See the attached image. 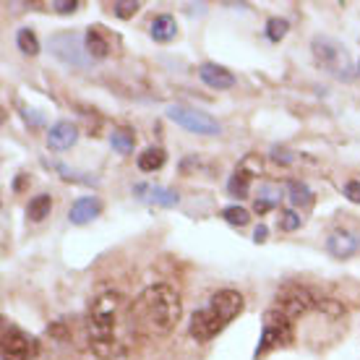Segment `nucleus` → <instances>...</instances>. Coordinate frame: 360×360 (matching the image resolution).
Masks as SVG:
<instances>
[{"mask_svg":"<svg viewBox=\"0 0 360 360\" xmlns=\"http://www.w3.org/2000/svg\"><path fill=\"white\" fill-rule=\"evenodd\" d=\"M131 300L115 290H108L86 306V337L99 360H123L136 337Z\"/></svg>","mask_w":360,"mask_h":360,"instance_id":"1","label":"nucleus"},{"mask_svg":"<svg viewBox=\"0 0 360 360\" xmlns=\"http://www.w3.org/2000/svg\"><path fill=\"white\" fill-rule=\"evenodd\" d=\"M131 311H134V324L141 334H149V337H160V334H167L175 329V324L180 321V314H183V303H180V295L167 285H152L146 288L141 295L131 303Z\"/></svg>","mask_w":360,"mask_h":360,"instance_id":"2","label":"nucleus"},{"mask_svg":"<svg viewBox=\"0 0 360 360\" xmlns=\"http://www.w3.org/2000/svg\"><path fill=\"white\" fill-rule=\"evenodd\" d=\"M243 314V295L235 290H219L191 316L188 332L196 342H212L217 334L225 332L238 316Z\"/></svg>","mask_w":360,"mask_h":360,"instance_id":"3","label":"nucleus"},{"mask_svg":"<svg viewBox=\"0 0 360 360\" xmlns=\"http://www.w3.org/2000/svg\"><path fill=\"white\" fill-rule=\"evenodd\" d=\"M292 340H295V321H292L288 314H282L279 308L271 306L269 311L264 314L262 340H259V347L253 352V358L262 360L264 355H269L271 350L292 345Z\"/></svg>","mask_w":360,"mask_h":360,"instance_id":"4","label":"nucleus"},{"mask_svg":"<svg viewBox=\"0 0 360 360\" xmlns=\"http://www.w3.org/2000/svg\"><path fill=\"white\" fill-rule=\"evenodd\" d=\"M50 53L63 60L65 65H73V68H86L91 63L89 53H86V42H84V34L79 32H63V34H55L50 39Z\"/></svg>","mask_w":360,"mask_h":360,"instance_id":"5","label":"nucleus"},{"mask_svg":"<svg viewBox=\"0 0 360 360\" xmlns=\"http://www.w3.org/2000/svg\"><path fill=\"white\" fill-rule=\"evenodd\" d=\"M167 117H170L172 123H178L180 128H186V131L198 136H217L222 131V126L212 115L201 112V110L183 108V105H170L167 108Z\"/></svg>","mask_w":360,"mask_h":360,"instance_id":"6","label":"nucleus"},{"mask_svg":"<svg viewBox=\"0 0 360 360\" xmlns=\"http://www.w3.org/2000/svg\"><path fill=\"white\" fill-rule=\"evenodd\" d=\"M314 306H319V300L314 297V292L308 288H300V285H288L282 288L274 297V308H279L282 314H288L292 321L300 319L303 314H308Z\"/></svg>","mask_w":360,"mask_h":360,"instance_id":"7","label":"nucleus"},{"mask_svg":"<svg viewBox=\"0 0 360 360\" xmlns=\"http://www.w3.org/2000/svg\"><path fill=\"white\" fill-rule=\"evenodd\" d=\"M37 358V340L21 332L18 326H3V360H34Z\"/></svg>","mask_w":360,"mask_h":360,"instance_id":"8","label":"nucleus"},{"mask_svg":"<svg viewBox=\"0 0 360 360\" xmlns=\"http://www.w3.org/2000/svg\"><path fill=\"white\" fill-rule=\"evenodd\" d=\"M259 172H262L259 157H256V154H248L243 162L235 167L233 178H230V183H227V191H230L235 198H245L248 196V191H251L253 178H256Z\"/></svg>","mask_w":360,"mask_h":360,"instance_id":"9","label":"nucleus"},{"mask_svg":"<svg viewBox=\"0 0 360 360\" xmlns=\"http://www.w3.org/2000/svg\"><path fill=\"white\" fill-rule=\"evenodd\" d=\"M314 50H316V58H319L326 68H332L334 73L345 76V71H350V63H347L345 47H340L337 42H332L329 37H316Z\"/></svg>","mask_w":360,"mask_h":360,"instance_id":"10","label":"nucleus"},{"mask_svg":"<svg viewBox=\"0 0 360 360\" xmlns=\"http://www.w3.org/2000/svg\"><path fill=\"white\" fill-rule=\"evenodd\" d=\"M198 79L207 84L209 89H233L235 86V76L227 71L225 65H217V63H204L198 68Z\"/></svg>","mask_w":360,"mask_h":360,"instance_id":"11","label":"nucleus"},{"mask_svg":"<svg viewBox=\"0 0 360 360\" xmlns=\"http://www.w3.org/2000/svg\"><path fill=\"white\" fill-rule=\"evenodd\" d=\"M134 193L139 198H144V201H152V204H160V207H178L180 204V196L175 191L170 188H162V186H149V183H139L134 188Z\"/></svg>","mask_w":360,"mask_h":360,"instance_id":"12","label":"nucleus"},{"mask_svg":"<svg viewBox=\"0 0 360 360\" xmlns=\"http://www.w3.org/2000/svg\"><path fill=\"white\" fill-rule=\"evenodd\" d=\"M84 42H86V53H89L91 60H102V58H108L110 50H112V42H110L108 32H105V27H99V24L86 29Z\"/></svg>","mask_w":360,"mask_h":360,"instance_id":"13","label":"nucleus"},{"mask_svg":"<svg viewBox=\"0 0 360 360\" xmlns=\"http://www.w3.org/2000/svg\"><path fill=\"white\" fill-rule=\"evenodd\" d=\"M76 139H79V131L73 123L68 120H60V123H55L50 128V134H47V146L53 149V152H65V149H71L76 144Z\"/></svg>","mask_w":360,"mask_h":360,"instance_id":"14","label":"nucleus"},{"mask_svg":"<svg viewBox=\"0 0 360 360\" xmlns=\"http://www.w3.org/2000/svg\"><path fill=\"white\" fill-rule=\"evenodd\" d=\"M326 251L337 259H350L360 251V238L352 233H332L326 240Z\"/></svg>","mask_w":360,"mask_h":360,"instance_id":"15","label":"nucleus"},{"mask_svg":"<svg viewBox=\"0 0 360 360\" xmlns=\"http://www.w3.org/2000/svg\"><path fill=\"white\" fill-rule=\"evenodd\" d=\"M99 214V201L91 196H84L79 201H73L71 212H68V219L73 225H89L91 219Z\"/></svg>","mask_w":360,"mask_h":360,"instance_id":"16","label":"nucleus"},{"mask_svg":"<svg viewBox=\"0 0 360 360\" xmlns=\"http://www.w3.org/2000/svg\"><path fill=\"white\" fill-rule=\"evenodd\" d=\"M149 34H152L154 42H172L175 37H178V24H175V18L170 13H160V16L152 21V29H149Z\"/></svg>","mask_w":360,"mask_h":360,"instance_id":"17","label":"nucleus"},{"mask_svg":"<svg viewBox=\"0 0 360 360\" xmlns=\"http://www.w3.org/2000/svg\"><path fill=\"white\" fill-rule=\"evenodd\" d=\"M165 160H167V154H165L162 146H149V149H144V152L139 154V170L141 172L160 170L165 165Z\"/></svg>","mask_w":360,"mask_h":360,"instance_id":"18","label":"nucleus"},{"mask_svg":"<svg viewBox=\"0 0 360 360\" xmlns=\"http://www.w3.org/2000/svg\"><path fill=\"white\" fill-rule=\"evenodd\" d=\"M50 212H53V198H50V193H39V196H34L27 207V217L32 219V222H42V219H47Z\"/></svg>","mask_w":360,"mask_h":360,"instance_id":"19","label":"nucleus"},{"mask_svg":"<svg viewBox=\"0 0 360 360\" xmlns=\"http://www.w3.org/2000/svg\"><path fill=\"white\" fill-rule=\"evenodd\" d=\"M288 191H290V201H292L295 207H308V204L314 201V193H311L306 183H300V180H290Z\"/></svg>","mask_w":360,"mask_h":360,"instance_id":"20","label":"nucleus"},{"mask_svg":"<svg viewBox=\"0 0 360 360\" xmlns=\"http://www.w3.org/2000/svg\"><path fill=\"white\" fill-rule=\"evenodd\" d=\"M110 146L120 154H131L134 152V134L131 131H123V128H117L110 134Z\"/></svg>","mask_w":360,"mask_h":360,"instance_id":"21","label":"nucleus"},{"mask_svg":"<svg viewBox=\"0 0 360 360\" xmlns=\"http://www.w3.org/2000/svg\"><path fill=\"white\" fill-rule=\"evenodd\" d=\"M16 45L24 55H37V53H39V39H37V34L32 32V29H18Z\"/></svg>","mask_w":360,"mask_h":360,"instance_id":"22","label":"nucleus"},{"mask_svg":"<svg viewBox=\"0 0 360 360\" xmlns=\"http://www.w3.org/2000/svg\"><path fill=\"white\" fill-rule=\"evenodd\" d=\"M222 217H225V222H230V225H235V227H245L248 222H251V214H248L243 207L222 209Z\"/></svg>","mask_w":360,"mask_h":360,"instance_id":"23","label":"nucleus"},{"mask_svg":"<svg viewBox=\"0 0 360 360\" xmlns=\"http://www.w3.org/2000/svg\"><path fill=\"white\" fill-rule=\"evenodd\" d=\"M288 29H290V24L285 21V18H269V21H266V37H269V42L285 39Z\"/></svg>","mask_w":360,"mask_h":360,"instance_id":"24","label":"nucleus"},{"mask_svg":"<svg viewBox=\"0 0 360 360\" xmlns=\"http://www.w3.org/2000/svg\"><path fill=\"white\" fill-rule=\"evenodd\" d=\"M139 8H141V3H136V0H115V3H112V13L120 18L134 16Z\"/></svg>","mask_w":360,"mask_h":360,"instance_id":"25","label":"nucleus"},{"mask_svg":"<svg viewBox=\"0 0 360 360\" xmlns=\"http://www.w3.org/2000/svg\"><path fill=\"white\" fill-rule=\"evenodd\" d=\"M279 227H282L285 233H292V230L300 227V217H297L292 209H288V212H282V217H279Z\"/></svg>","mask_w":360,"mask_h":360,"instance_id":"26","label":"nucleus"},{"mask_svg":"<svg viewBox=\"0 0 360 360\" xmlns=\"http://www.w3.org/2000/svg\"><path fill=\"white\" fill-rule=\"evenodd\" d=\"M79 6H82L79 0H71V3H65V0H60V3H58V0H55V3H50V8L58 11V13H73Z\"/></svg>","mask_w":360,"mask_h":360,"instance_id":"27","label":"nucleus"},{"mask_svg":"<svg viewBox=\"0 0 360 360\" xmlns=\"http://www.w3.org/2000/svg\"><path fill=\"white\" fill-rule=\"evenodd\" d=\"M345 196L350 198L352 204H360V180H350V183L345 186Z\"/></svg>","mask_w":360,"mask_h":360,"instance_id":"28","label":"nucleus"},{"mask_svg":"<svg viewBox=\"0 0 360 360\" xmlns=\"http://www.w3.org/2000/svg\"><path fill=\"white\" fill-rule=\"evenodd\" d=\"M253 240H256V243H264V240H266V227H264V225L256 227V233H253Z\"/></svg>","mask_w":360,"mask_h":360,"instance_id":"29","label":"nucleus"},{"mask_svg":"<svg viewBox=\"0 0 360 360\" xmlns=\"http://www.w3.org/2000/svg\"><path fill=\"white\" fill-rule=\"evenodd\" d=\"M358 73H360V65H358Z\"/></svg>","mask_w":360,"mask_h":360,"instance_id":"30","label":"nucleus"}]
</instances>
